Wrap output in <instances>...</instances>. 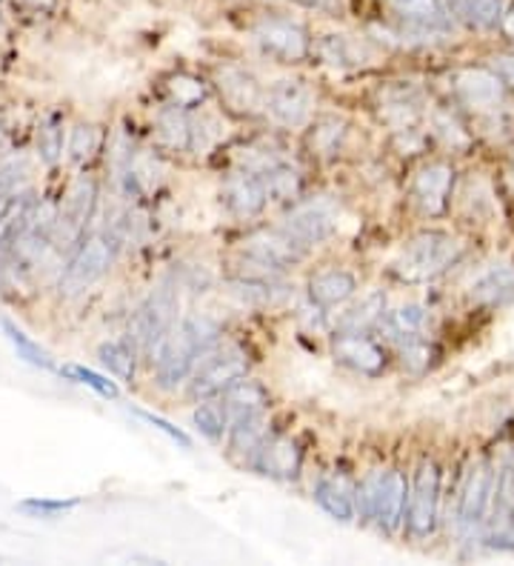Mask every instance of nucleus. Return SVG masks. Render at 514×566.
I'll use <instances>...</instances> for the list:
<instances>
[{
  "mask_svg": "<svg viewBox=\"0 0 514 566\" xmlns=\"http://www.w3.org/2000/svg\"><path fill=\"white\" fill-rule=\"evenodd\" d=\"M220 340V321L192 312L186 315L178 326L164 338V344L155 353V375H158L160 389H178L183 380H189L200 353Z\"/></svg>",
  "mask_w": 514,
  "mask_h": 566,
  "instance_id": "f257e3e1",
  "label": "nucleus"
},
{
  "mask_svg": "<svg viewBox=\"0 0 514 566\" xmlns=\"http://www.w3.org/2000/svg\"><path fill=\"white\" fill-rule=\"evenodd\" d=\"M463 252H466V247L454 235L440 232V229H426L400 249V255L391 263V272L398 281L406 283L434 281V277L452 270L454 263L463 258Z\"/></svg>",
  "mask_w": 514,
  "mask_h": 566,
  "instance_id": "f03ea898",
  "label": "nucleus"
},
{
  "mask_svg": "<svg viewBox=\"0 0 514 566\" xmlns=\"http://www.w3.org/2000/svg\"><path fill=\"white\" fill-rule=\"evenodd\" d=\"M409 484L400 470H375L357 484V512L380 532H395L406 518Z\"/></svg>",
  "mask_w": 514,
  "mask_h": 566,
  "instance_id": "7ed1b4c3",
  "label": "nucleus"
},
{
  "mask_svg": "<svg viewBox=\"0 0 514 566\" xmlns=\"http://www.w3.org/2000/svg\"><path fill=\"white\" fill-rule=\"evenodd\" d=\"M249 355L243 346L238 344H212L203 349L195 364L192 375H189V395L195 401H206V398H218L220 392H227L234 380L246 378Z\"/></svg>",
  "mask_w": 514,
  "mask_h": 566,
  "instance_id": "20e7f679",
  "label": "nucleus"
},
{
  "mask_svg": "<svg viewBox=\"0 0 514 566\" xmlns=\"http://www.w3.org/2000/svg\"><path fill=\"white\" fill-rule=\"evenodd\" d=\"M252 38L263 55L277 63H303L312 55V38L303 23L286 14H263L252 27Z\"/></svg>",
  "mask_w": 514,
  "mask_h": 566,
  "instance_id": "39448f33",
  "label": "nucleus"
},
{
  "mask_svg": "<svg viewBox=\"0 0 514 566\" xmlns=\"http://www.w3.org/2000/svg\"><path fill=\"white\" fill-rule=\"evenodd\" d=\"M340 223V207L332 195H315V198H301L292 203L286 214H283L281 227L289 235L301 241L303 247H317L326 243L337 232Z\"/></svg>",
  "mask_w": 514,
  "mask_h": 566,
  "instance_id": "423d86ee",
  "label": "nucleus"
},
{
  "mask_svg": "<svg viewBox=\"0 0 514 566\" xmlns=\"http://www.w3.org/2000/svg\"><path fill=\"white\" fill-rule=\"evenodd\" d=\"M175 315H178V290L166 283L151 292L149 301L137 310L135 324H132V344L137 353H158V346L175 326Z\"/></svg>",
  "mask_w": 514,
  "mask_h": 566,
  "instance_id": "0eeeda50",
  "label": "nucleus"
},
{
  "mask_svg": "<svg viewBox=\"0 0 514 566\" xmlns=\"http://www.w3.org/2000/svg\"><path fill=\"white\" fill-rule=\"evenodd\" d=\"M440 515V467L432 458H423L415 472L409 490V510H406V532L415 541L429 538L438 526Z\"/></svg>",
  "mask_w": 514,
  "mask_h": 566,
  "instance_id": "6e6552de",
  "label": "nucleus"
},
{
  "mask_svg": "<svg viewBox=\"0 0 514 566\" xmlns=\"http://www.w3.org/2000/svg\"><path fill=\"white\" fill-rule=\"evenodd\" d=\"M308 247H303L301 241L289 235L286 229H261L243 241V255L252 266H258L261 272H272V275H281V272L292 270L306 258Z\"/></svg>",
  "mask_w": 514,
  "mask_h": 566,
  "instance_id": "1a4fd4ad",
  "label": "nucleus"
},
{
  "mask_svg": "<svg viewBox=\"0 0 514 566\" xmlns=\"http://www.w3.org/2000/svg\"><path fill=\"white\" fill-rule=\"evenodd\" d=\"M452 95L478 115H494L506 104V83L492 66H466L452 75Z\"/></svg>",
  "mask_w": 514,
  "mask_h": 566,
  "instance_id": "9d476101",
  "label": "nucleus"
},
{
  "mask_svg": "<svg viewBox=\"0 0 514 566\" xmlns=\"http://www.w3.org/2000/svg\"><path fill=\"white\" fill-rule=\"evenodd\" d=\"M454 180H458V172L445 160H432V164L420 166L409 184L411 203L429 218H443L452 207Z\"/></svg>",
  "mask_w": 514,
  "mask_h": 566,
  "instance_id": "9b49d317",
  "label": "nucleus"
},
{
  "mask_svg": "<svg viewBox=\"0 0 514 566\" xmlns=\"http://www.w3.org/2000/svg\"><path fill=\"white\" fill-rule=\"evenodd\" d=\"M317 95L301 77H281L266 90V115L281 126H303L315 115Z\"/></svg>",
  "mask_w": 514,
  "mask_h": 566,
  "instance_id": "f8f14e48",
  "label": "nucleus"
},
{
  "mask_svg": "<svg viewBox=\"0 0 514 566\" xmlns=\"http://www.w3.org/2000/svg\"><path fill=\"white\" fill-rule=\"evenodd\" d=\"M497 472H494L489 458H478L469 467L466 478H463V490H460V504H458V521L460 526L474 530L483 524L492 510V501L497 495Z\"/></svg>",
  "mask_w": 514,
  "mask_h": 566,
  "instance_id": "ddd939ff",
  "label": "nucleus"
},
{
  "mask_svg": "<svg viewBox=\"0 0 514 566\" xmlns=\"http://www.w3.org/2000/svg\"><path fill=\"white\" fill-rule=\"evenodd\" d=\"M214 90H218L220 101L238 115H258L266 112V90H263L258 77L243 66L234 63H223L214 72Z\"/></svg>",
  "mask_w": 514,
  "mask_h": 566,
  "instance_id": "4468645a",
  "label": "nucleus"
},
{
  "mask_svg": "<svg viewBox=\"0 0 514 566\" xmlns=\"http://www.w3.org/2000/svg\"><path fill=\"white\" fill-rule=\"evenodd\" d=\"M269 198L266 180L258 172H249V169H238V172L227 175L223 187H220V203L229 214L240 218V221H249V218H258L263 214Z\"/></svg>",
  "mask_w": 514,
  "mask_h": 566,
  "instance_id": "2eb2a0df",
  "label": "nucleus"
},
{
  "mask_svg": "<svg viewBox=\"0 0 514 566\" xmlns=\"http://www.w3.org/2000/svg\"><path fill=\"white\" fill-rule=\"evenodd\" d=\"M332 355L337 364L349 366L352 373L360 375H380L389 360L384 346L369 338V332H335Z\"/></svg>",
  "mask_w": 514,
  "mask_h": 566,
  "instance_id": "dca6fc26",
  "label": "nucleus"
},
{
  "mask_svg": "<svg viewBox=\"0 0 514 566\" xmlns=\"http://www.w3.org/2000/svg\"><path fill=\"white\" fill-rule=\"evenodd\" d=\"M249 463L254 472L272 478V481H292L301 475L303 449L292 436H266V441L258 447Z\"/></svg>",
  "mask_w": 514,
  "mask_h": 566,
  "instance_id": "f3484780",
  "label": "nucleus"
},
{
  "mask_svg": "<svg viewBox=\"0 0 514 566\" xmlns=\"http://www.w3.org/2000/svg\"><path fill=\"white\" fill-rule=\"evenodd\" d=\"M112 255H115V247L106 238H92V241L83 243L77 258L63 275L61 290H66V295H77L86 286H92L97 277L106 275V270L112 266Z\"/></svg>",
  "mask_w": 514,
  "mask_h": 566,
  "instance_id": "a211bd4d",
  "label": "nucleus"
},
{
  "mask_svg": "<svg viewBox=\"0 0 514 566\" xmlns=\"http://www.w3.org/2000/svg\"><path fill=\"white\" fill-rule=\"evenodd\" d=\"M377 109H380V118L395 132L418 126L420 115H423V92L415 83H391L380 92Z\"/></svg>",
  "mask_w": 514,
  "mask_h": 566,
  "instance_id": "6ab92c4d",
  "label": "nucleus"
},
{
  "mask_svg": "<svg viewBox=\"0 0 514 566\" xmlns=\"http://www.w3.org/2000/svg\"><path fill=\"white\" fill-rule=\"evenodd\" d=\"M315 501L329 518L349 524L357 518V484L346 475H326L317 481Z\"/></svg>",
  "mask_w": 514,
  "mask_h": 566,
  "instance_id": "aec40b11",
  "label": "nucleus"
},
{
  "mask_svg": "<svg viewBox=\"0 0 514 566\" xmlns=\"http://www.w3.org/2000/svg\"><path fill=\"white\" fill-rule=\"evenodd\" d=\"M400 21L418 32H445L452 27V12L445 0H386Z\"/></svg>",
  "mask_w": 514,
  "mask_h": 566,
  "instance_id": "412c9836",
  "label": "nucleus"
},
{
  "mask_svg": "<svg viewBox=\"0 0 514 566\" xmlns=\"http://www.w3.org/2000/svg\"><path fill=\"white\" fill-rule=\"evenodd\" d=\"M357 292V277L349 270H323L308 281V301L317 310H332V306L346 304Z\"/></svg>",
  "mask_w": 514,
  "mask_h": 566,
  "instance_id": "4be33fe9",
  "label": "nucleus"
},
{
  "mask_svg": "<svg viewBox=\"0 0 514 566\" xmlns=\"http://www.w3.org/2000/svg\"><path fill=\"white\" fill-rule=\"evenodd\" d=\"M349 135V124L337 115H321L308 124L306 149L315 160H335Z\"/></svg>",
  "mask_w": 514,
  "mask_h": 566,
  "instance_id": "5701e85b",
  "label": "nucleus"
},
{
  "mask_svg": "<svg viewBox=\"0 0 514 566\" xmlns=\"http://www.w3.org/2000/svg\"><path fill=\"white\" fill-rule=\"evenodd\" d=\"M312 52H315L323 63L337 66V70H357V66H364L371 57L369 46H366L360 38L352 35H323L321 41L312 46Z\"/></svg>",
  "mask_w": 514,
  "mask_h": 566,
  "instance_id": "b1692460",
  "label": "nucleus"
},
{
  "mask_svg": "<svg viewBox=\"0 0 514 566\" xmlns=\"http://www.w3.org/2000/svg\"><path fill=\"white\" fill-rule=\"evenodd\" d=\"M155 138L169 153H192V115L178 106H164L155 120Z\"/></svg>",
  "mask_w": 514,
  "mask_h": 566,
  "instance_id": "393cba45",
  "label": "nucleus"
},
{
  "mask_svg": "<svg viewBox=\"0 0 514 566\" xmlns=\"http://www.w3.org/2000/svg\"><path fill=\"white\" fill-rule=\"evenodd\" d=\"M472 304L478 306H501L514 297V266L512 263H501L486 270L469 290Z\"/></svg>",
  "mask_w": 514,
  "mask_h": 566,
  "instance_id": "a878e982",
  "label": "nucleus"
},
{
  "mask_svg": "<svg viewBox=\"0 0 514 566\" xmlns=\"http://www.w3.org/2000/svg\"><path fill=\"white\" fill-rule=\"evenodd\" d=\"M384 318H386V292L371 290L335 321V332H371L375 326L384 324Z\"/></svg>",
  "mask_w": 514,
  "mask_h": 566,
  "instance_id": "bb28decb",
  "label": "nucleus"
},
{
  "mask_svg": "<svg viewBox=\"0 0 514 566\" xmlns=\"http://www.w3.org/2000/svg\"><path fill=\"white\" fill-rule=\"evenodd\" d=\"M269 436V421H266V412H254L246 415V418H238L232 421L229 427V452L234 458H252L258 452L263 441Z\"/></svg>",
  "mask_w": 514,
  "mask_h": 566,
  "instance_id": "cd10ccee",
  "label": "nucleus"
},
{
  "mask_svg": "<svg viewBox=\"0 0 514 566\" xmlns=\"http://www.w3.org/2000/svg\"><path fill=\"white\" fill-rule=\"evenodd\" d=\"M220 398H223V403H227L229 418H232V421L246 418V415H254V412H266V403H269L266 387L258 384V380H246V378L234 380L227 392H220Z\"/></svg>",
  "mask_w": 514,
  "mask_h": 566,
  "instance_id": "c85d7f7f",
  "label": "nucleus"
},
{
  "mask_svg": "<svg viewBox=\"0 0 514 566\" xmlns=\"http://www.w3.org/2000/svg\"><path fill=\"white\" fill-rule=\"evenodd\" d=\"M452 18L472 29H497L506 14L503 0H445Z\"/></svg>",
  "mask_w": 514,
  "mask_h": 566,
  "instance_id": "c756f323",
  "label": "nucleus"
},
{
  "mask_svg": "<svg viewBox=\"0 0 514 566\" xmlns=\"http://www.w3.org/2000/svg\"><path fill=\"white\" fill-rule=\"evenodd\" d=\"M429 324H432V312L426 310L423 304H406V306H400V310L389 312V315L384 318V326H386V332H389V338L398 340V344L426 335Z\"/></svg>",
  "mask_w": 514,
  "mask_h": 566,
  "instance_id": "7c9ffc66",
  "label": "nucleus"
},
{
  "mask_svg": "<svg viewBox=\"0 0 514 566\" xmlns=\"http://www.w3.org/2000/svg\"><path fill=\"white\" fill-rule=\"evenodd\" d=\"M266 180V189H269V198L272 201H281V203H295L301 201L303 187H306V180H303V172L297 169L292 160H281L277 166L266 169L261 175Z\"/></svg>",
  "mask_w": 514,
  "mask_h": 566,
  "instance_id": "2f4dec72",
  "label": "nucleus"
},
{
  "mask_svg": "<svg viewBox=\"0 0 514 566\" xmlns=\"http://www.w3.org/2000/svg\"><path fill=\"white\" fill-rule=\"evenodd\" d=\"M166 95H169V106L192 112L209 97V83L189 75V72H178L166 81Z\"/></svg>",
  "mask_w": 514,
  "mask_h": 566,
  "instance_id": "473e14b6",
  "label": "nucleus"
},
{
  "mask_svg": "<svg viewBox=\"0 0 514 566\" xmlns=\"http://www.w3.org/2000/svg\"><path fill=\"white\" fill-rule=\"evenodd\" d=\"M195 427L200 429V436L209 438V441H220L227 436L229 427H232V418H229V409L223 403V398H206V401L198 403L192 415Z\"/></svg>",
  "mask_w": 514,
  "mask_h": 566,
  "instance_id": "72a5a7b5",
  "label": "nucleus"
},
{
  "mask_svg": "<svg viewBox=\"0 0 514 566\" xmlns=\"http://www.w3.org/2000/svg\"><path fill=\"white\" fill-rule=\"evenodd\" d=\"M438 360V346L432 340L420 335V338H409L400 344V366L411 375L429 373Z\"/></svg>",
  "mask_w": 514,
  "mask_h": 566,
  "instance_id": "f704fd0d",
  "label": "nucleus"
},
{
  "mask_svg": "<svg viewBox=\"0 0 514 566\" xmlns=\"http://www.w3.org/2000/svg\"><path fill=\"white\" fill-rule=\"evenodd\" d=\"M135 344H126V340H109V344L101 346L103 366H109V373L117 375L120 380H132V375H135Z\"/></svg>",
  "mask_w": 514,
  "mask_h": 566,
  "instance_id": "c9c22d12",
  "label": "nucleus"
},
{
  "mask_svg": "<svg viewBox=\"0 0 514 566\" xmlns=\"http://www.w3.org/2000/svg\"><path fill=\"white\" fill-rule=\"evenodd\" d=\"M486 546L489 549H501V553H512L514 549V510L512 506H497L494 518L489 521Z\"/></svg>",
  "mask_w": 514,
  "mask_h": 566,
  "instance_id": "e433bc0d",
  "label": "nucleus"
},
{
  "mask_svg": "<svg viewBox=\"0 0 514 566\" xmlns=\"http://www.w3.org/2000/svg\"><path fill=\"white\" fill-rule=\"evenodd\" d=\"M97 146H101V132L95 126H77L69 140V153L75 160H90L97 153Z\"/></svg>",
  "mask_w": 514,
  "mask_h": 566,
  "instance_id": "4c0bfd02",
  "label": "nucleus"
},
{
  "mask_svg": "<svg viewBox=\"0 0 514 566\" xmlns=\"http://www.w3.org/2000/svg\"><path fill=\"white\" fill-rule=\"evenodd\" d=\"M63 149V129H61V120L52 118L49 124H43V129L38 132V153L43 155L46 164H55L57 155Z\"/></svg>",
  "mask_w": 514,
  "mask_h": 566,
  "instance_id": "58836bf2",
  "label": "nucleus"
},
{
  "mask_svg": "<svg viewBox=\"0 0 514 566\" xmlns=\"http://www.w3.org/2000/svg\"><path fill=\"white\" fill-rule=\"evenodd\" d=\"M432 132L438 135L440 140H445L449 146H458V144H466V132H463V126L458 124V120L449 115V112H434L432 118Z\"/></svg>",
  "mask_w": 514,
  "mask_h": 566,
  "instance_id": "ea45409f",
  "label": "nucleus"
},
{
  "mask_svg": "<svg viewBox=\"0 0 514 566\" xmlns=\"http://www.w3.org/2000/svg\"><path fill=\"white\" fill-rule=\"evenodd\" d=\"M66 373H69V375H75V378H81L83 384H90V387L97 389V392H101V395H109V398H115V395H117V389H115V384H112V380L101 378V375L90 373V369H81V366H72V369H66Z\"/></svg>",
  "mask_w": 514,
  "mask_h": 566,
  "instance_id": "a19ab883",
  "label": "nucleus"
},
{
  "mask_svg": "<svg viewBox=\"0 0 514 566\" xmlns=\"http://www.w3.org/2000/svg\"><path fill=\"white\" fill-rule=\"evenodd\" d=\"M137 415H140V418H144L146 423H151V427H155V429L166 432V436H169L175 443H180V447H186V449L192 447V441H189V436H186L183 429L171 427L169 421H164V418H158V415H151V412H137Z\"/></svg>",
  "mask_w": 514,
  "mask_h": 566,
  "instance_id": "79ce46f5",
  "label": "nucleus"
},
{
  "mask_svg": "<svg viewBox=\"0 0 514 566\" xmlns=\"http://www.w3.org/2000/svg\"><path fill=\"white\" fill-rule=\"evenodd\" d=\"M297 7L312 9V12H323V14H340L343 12V0H292Z\"/></svg>",
  "mask_w": 514,
  "mask_h": 566,
  "instance_id": "37998d69",
  "label": "nucleus"
},
{
  "mask_svg": "<svg viewBox=\"0 0 514 566\" xmlns=\"http://www.w3.org/2000/svg\"><path fill=\"white\" fill-rule=\"evenodd\" d=\"M492 70L503 77L506 90L514 92V55H497L492 61Z\"/></svg>",
  "mask_w": 514,
  "mask_h": 566,
  "instance_id": "c03bdc74",
  "label": "nucleus"
},
{
  "mask_svg": "<svg viewBox=\"0 0 514 566\" xmlns=\"http://www.w3.org/2000/svg\"><path fill=\"white\" fill-rule=\"evenodd\" d=\"M501 29H503V35L508 38V41L514 43V7L508 9L506 14H503V21H501Z\"/></svg>",
  "mask_w": 514,
  "mask_h": 566,
  "instance_id": "a18cd8bd",
  "label": "nucleus"
},
{
  "mask_svg": "<svg viewBox=\"0 0 514 566\" xmlns=\"http://www.w3.org/2000/svg\"><path fill=\"white\" fill-rule=\"evenodd\" d=\"M512 180H514V158H512Z\"/></svg>",
  "mask_w": 514,
  "mask_h": 566,
  "instance_id": "49530a36",
  "label": "nucleus"
}]
</instances>
